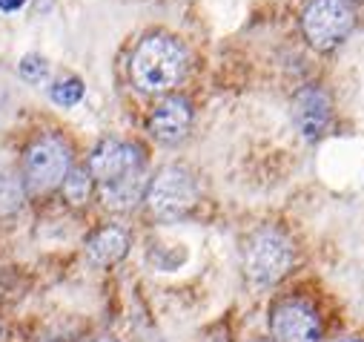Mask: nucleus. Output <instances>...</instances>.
I'll use <instances>...</instances> for the list:
<instances>
[{
	"label": "nucleus",
	"mask_w": 364,
	"mask_h": 342,
	"mask_svg": "<svg viewBox=\"0 0 364 342\" xmlns=\"http://www.w3.org/2000/svg\"><path fill=\"white\" fill-rule=\"evenodd\" d=\"M187 52L169 35H149L138 43L129 61L132 83L144 93H166L184 75Z\"/></svg>",
	"instance_id": "nucleus-1"
},
{
	"label": "nucleus",
	"mask_w": 364,
	"mask_h": 342,
	"mask_svg": "<svg viewBox=\"0 0 364 342\" xmlns=\"http://www.w3.org/2000/svg\"><path fill=\"white\" fill-rule=\"evenodd\" d=\"M293 265V247L279 230H258L244 250V271L252 282L269 285L282 279Z\"/></svg>",
	"instance_id": "nucleus-2"
},
{
	"label": "nucleus",
	"mask_w": 364,
	"mask_h": 342,
	"mask_svg": "<svg viewBox=\"0 0 364 342\" xmlns=\"http://www.w3.org/2000/svg\"><path fill=\"white\" fill-rule=\"evenodd\" d=\"M69 173V147L58 135L38 138L23 158V185L29 193H49Z\"/></svg>",
	"instance_id": "nucleus-3"
},
{
	"label": "nucleus",
	"mask_w": 364,
	"mask_h": 342,
	"mask_svg": "<svg viewBox=\"0 0 364 342\" xmlns=\"http://www.w3.org/2000/svg\"><path fill=\"white\" fill-rule=\"evenodd\" d=\"M198 190L184 167H164L146 190V204L158 219H181L196 204Z\"/></svg>",
	"instance_id": "nucleus-4"
},
{
	"label": "nucleus",
	"mask_w": 364,
	"mask_h": 342,
	"mask_svg": "<svg viewBox=\"0 0 364 342\" xmlns=\"http://www.w3.org/2000/svg\"><path fill=\"white\" fill-rule=\"evenodd\" d=\"M350 29L353 12L344 0H313L304 12V35L321 52L338 46Z\"/></svg>",
	"instance_id": "nucleus-5"
},
{
	"label": "nucleus",
	"mask_w": 364,
	"mask_h": 342,
	"mask_svg": "<svg viewBox=\"0 0 364 342\" xmlns=\"http://www.w3.org/2000/svg\"><path fill=\"white\" fill-rule=\"evenodd\" d=\"M141 170H144V161L138 147L124 141H101L92 158H89V176H95L101 187L115 185L132 173H141Z\"/></svg>",
	"instance_id": "nucleus-6"
},
{
	"label": "nucleus",
	"mask_w": 364,
	"mask_h": 342,
	"mask_svg": "<svg viewBox=\"0 0 364 342\" xmlns=\"http://www.w3.org/2000/svg\"><path fill=\"white\" fill-rule=\"evenodd\" d=\"M293 124L304 141H318L330 127V95L321 87H304L293 98Z\"/></svg>",
	"instance_id": "nucleus-7"
},
{
	"label": "nucleus",
	"mask_w": 364,
	"mask_h": 342,
	"mask_svg": "<svg viewBox=\"0 0 364 342\" xmlns=\"http://www.w3.org/2000/svg\"><path fill=\"white\" fill-rule=\"evenodd\" d=\"M272 336H276V342H318L321 325L310 305L284 302L272 314Z\"/></svg>",
	"instance_id": "nucleus-8"
},
{
	"label": "nucleus",
	"mask_w": 364,
	"mask_h": 342,
	"mask_svg": "<svg viewBox=\"0 0 364 342\" xmlns=\"http://www.w3.org/2000/svg\"><path fill=\"white\" fill-rule=\"evenodd\" d=\"M190 124H193V107L184 95H166L149 118V130L161 144H178L190 133Z\"/></svg>",
	"instance_id": "nucleus-9"
},
{
	"label": "nucleus",
	"mask_w": 364,
	"mask_h": 342,
	"mask_svg": "<svg viewBox=\"0 0 364 342\" xmlns=\"http://www.w3.org/2000/svg\"><path fill=\"white\" fill-rule=\"evenodd\" d=\"M127 250H129V236L121 227H104V230H98L92 239L86 242L89 262L98 265V268L115 265L118 259H124V256H127Z\"/></svg>",
	"instance_id": "nucleus-10"
},
{
	"label": "nucleus",
	"mask_w": 364,
	"mask_h": 342,
	"mask_svg": "<svg viewBox=\"0 0 364 342\" xmlns=\"http://www.w3.org/2000/svg\"><path fill=\"white\" fill-rule=\"evenodd\" d=\"M141 193H144V170L115 182V185H107L104 187V202L112 210H129L141 202Z\"/></svg>",
	"instance_id": "nucleus-11"
},
{
	"label": "nucleus",
	"mask_w": 364,
	"mask_h": 342,
	"mask_svg": "<svg viewBox=\"0 0 364 342\" xmlns=\"http://www.w3.org/2000/svg\"><path fill=\"white\" fill-rule=\"evenodd\" d=\"M23 204V187L15 176L0 173V216H12Z\"/></svg>",
	"instance_id": "nucleus-12"
},
{
	"label": "nucleus",
	"mask_w": 364,
	"mask_h": 342,
	"mask_svg": "<svg viewBox=\"0 0 364 342\" xmlns=\"http://www.w3.org/2000/svg\"><path fill=\"white\" fill-rule=\"evenodd\" d=\"M63 193L72 204H83L89 196V170H83V167L69 170L66 179H63Z\"/></svg>",
	"instance_id": "nucleus-13"
},
{
	"label": "nucleus",
	"mask_w": 364,
	"mask_h": 342,
	"mask_svg": "<svg viewBox=\"0 0 364 342\" xmlns=\"http://www.w3.org/2000/svg\"><path fill=\"white\" fill-rule=\"evenodd\" d=\"M80 98H83V83L77 78H66L52 87V101L58 107H75Z\"/></svg>",
	"instance_id": "nucleus-14"
},
{
	"label": "nucleus",
	"mask_w": 364,
	"mask_h": 342,
	"mask_svg": "<svg viewBox=\"0 0 364 342\" xmlns=\"http://www.w3.org/2000/svg\"><path fill=\"white\" fill-rule=\"evenodd\" d=\"M21 78L29 81V83H43L49 78V66L41 55H26L21 61Z\"/></svg>",
	"instance_id": "nucleus-15"
},
{
	"label": "nucleus",
	"mask_w": 364,
	"mask_h": 342,
	"mask_svg": "<svg viewBox=\"0 0 364 342\" xmlns=\"http://www.w3.org/2000/svg\"><path fill=\"white\" fill-rule=\"evenodd\" d=\"M26 4V0H0V9L4 12H15V9H21Z\"/></svg>",
	"instance_id": "nucleus-16"
},
{
	"label": "nucleus",
	"mask_w": 364,
	"mask_h": 342,
	"mask_svg": "<svg viewBox=\"0 0 364 342\" xmlns=\"http://www.w3.org/2000/svg\"><path fill=\"white\" fill-rule=\"evenodd\" d=\"M338 342H364V339H338Z\"/></svg>",
	"instance_id": "nucleus-17"
},
{
	"label": "nucleus",
	"mask_w": 364,
	"mask_h": 342,
	"mask_svg": "<svg viewBox=\"0 0 364 342\" xmlns=\"http://www.w3.org/2000/svg\"><path fill=\"white\" fill-rule=\"evenodd\" d=\"M98 342H118V339H109V336H107V339H98Z\"/></svg>",
	"instance_id": "nucleus-18"
}]
</instances>
